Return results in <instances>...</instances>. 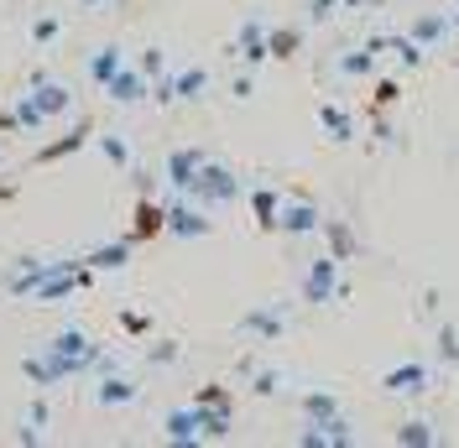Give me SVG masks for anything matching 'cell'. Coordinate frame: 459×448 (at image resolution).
<instances>
[{"label":"cell","mask_w":459,"mask_h":448,"mask_svg":"<svg viewBox=\"0 0 459 448\" xmlns=\"http://www.w3.org/2000/svg\"><path fill=\"white\" fill-rule=\"evenodd\" d=\"M204 162H209V157H204L199 146H178V151L168 157V183L178 188V194H188V188H194V177H199V168H204Z\"/></svg>","instance_id":"obj_6"},{"label":"cell","mask_w":459,"mask_h":448,"mask_svg":"<svg viewBox=\"0 0 459 448\" xmlns=\"http://www.w3.org/2000/svg\"><path fill=\"white\" fill-rule=\"evenodd\" d=\"M84 141H89V125H79V131H74L68 141H57V146H48V151H42V162H57V157H68V151H79Z\"/></svg>","instance_id":"obj_26"},{"label":"cell","mask_w":459,"mask_h":448,"mask_svg":"<svg viewBox=\"0 0 459 448\" xmlns=\"http://www.w3.org/2000/svg\"><path fill=\"white\" fill-rule=\"evenodd\" d=\"M438 355H444V360H459V334L449 329V323L438 329Z\"/></svg>","instance_id":"obj_29"},{"label":"cell","mask_w":459,"mask_h":448,"mask_svg":"<svg viewBox=\"0 0 459 448\" xmlns=\"http://www.w3.org/2000/svg\"><path fill=\"white\" fill-rule=\"evenodd\" d=\"M16 125H27V131H42V125H48V115L37 110V99H22V105H16Z\"/></svg>","instance_id":"obj_27"},{"label":"cell","mask_w":459,"mask_h":448,"mask_svg":"<svg viewBox=\"0 0 459 448\" xmlns=\"http://www.w3.org/2000/svg\"><path fill=\"white\" fill-rule=\"evenodd\" d=\"M407 37H412V42H418V47L429 53V47H438V42L449 37V16H438V11H423V16H418V22L407 27Z\"/></svg>","instance_id":"obj_11"},{"label":"cell","mask_w":459,"mask_h":448,"mask_svg":"<svg viewBox=\"0 0 459 448\" xmlns=\"http://www.w3.org/2000/svg\"><path fill=\"white\" fill-rule=\"evenodd\" d=\"M277 229H287V235H314V229H324V220H318V209L308 198H292V203H282V214H277Z\"/></svg>","instance_id":"obj_8"},{"label":"cell","mask_w":459,"mask_h":448,"mask_svg":"<svg viewBox=\"0 0 459 448\" xmlns=\"http://www.w3.org/2000/svg\"><path fill=\"white\" fill-rule=\"evenodd\" d=\"M105 94H110L115 105H142V99H146V73L120 63V68H115V79L105 84Z\"/></svg>","instance_id":"obj_7"},{"label":"cell","mask_w":459,"mask_h":448,"mask_svg":"<svg viewBox=\"0 0 459 448\" xmlns=\"http://www.w3.org/2000/svg\"><path fill=\"white\" fill-rule=\"evenodd\" d=\"M298 412H303L308 422H329V418H340V401H334L329 392H308L303 401H298Z\"/></svg>","instance_id":"obj_15"},{"label":"cell","mask_w":459,"mask_h":448,"mask_svg":"<svg viewBox=\"0 0 459 448\" xmlns=\"http://www.w3.org/2000/svg\"><path fill=\"white\" fill-rule=\"evenodd\" d=\"M429 386H433V365H423V360H407L381 375V392H392V396H423Z\"/></svg>","instance_id":"obj_3"},{"label":"cell","mask_w":459,"mask_h":448,"mask_svg":"<svg viewBox=\"0 0 459 448\" xmlns=\"http://www.w3.org/2000/svg\"><path fill=\"white\" fill-rule=\"evenodd\" d=\"M136 235H157V229H168V209H157V203H142L136 209Z\"/></svg>","instance_id":"obj_24"},{"label":"cell","mask_w":459,"mask_h":448,"mask_svg":"<svg viewBox=\"0 0 459 448\" xmlns=\"http://www.w3.org/2000/svg\"><path fill=\"white\" fill-rule=\"evenodd\" d=\"M392 99H397V84H392V79H386V84L376 89V105H392Z\"/></svg>","instance_id":"obj_31"},{"label":"cell","mask_w":459,"mask_h":448,"mask_svg":"<svg viewBox=\"0 0 459 448\" xmlns=\"http://www.w3.org/2000/svg\"><path fill=\"white\" fill-rule=\"evenodd\" d=\"M344 287H340V255H318L314 266L303 271V303H314V308H324V303H334Z\"/></svg>","instance_id":"obj_2"},{"label":"cell","mask_w":459,"mask_h":448,"mask_svg":"<svg viewBox=\"0 0 459 448\" xmlns=\"http://www.w3.org/2000/svg\"><path fill=\"white\" fill-rule=\"evenodd\" d=\"M324 235H329V246H334V255H340V261H350V255H355V229H350L344 220H329V224H324Z\"/></svg>","instance_id":"obj_19"},{"label":"cell","mask_w":459,"mask_h":448,"mask_svg":"<svg viewBox=\"0 0 459 448\" xmlns=\"http://www.w3.org/2000/svg\"><path fill=\"white\" fill-rule=\"evenodd\" d=\"M334 5H344V0H314V22H324V16H329Z\"/></svg>","instance_id":"obj_32"},{"label":"cell","mask_w":459,"mask_h":448,"mask_svg":"<svg viewBox=\"0 0 459 448\" xmlns=\"http://www.w3.org/2000/svg\"><path fill=\"white\" fill-rule=\"evenodd\" d=\"M204 89H209V73H204V68H183L178 79H168V84L157 89V99H162V105H172V99H199Z\"/></svg>","instance_id":"obj_10"},{"label":"cell","mask_w":459,"mask_h":448,"mask_svg":"<svg viewBox=\"0 0 459 448\" xmlns=\"http://www.w3.org/2000/svg\"><path fill=\"white\" fill-rule=\"evenodd\" d=\"M240 329H246V334H256V339H277L287 329V318H282V308H261V313H246V318H240Z\"/></svg>","instance_id":"obj_14"},{"label":"cell","mask_w":459,"mask_h":448,"mask_svg":"<svg viewBox=\"0 0 459 448\" xmlns=\"http://www.w3.org/2000/svg\"><path fill=\"white\" fill-rule=\"evenodd\" d=\"M120 63H126V57H120V47H100V53L89 57V79H94V84H110Z\"/></svg>","instance_id":"obj_18"},{"label":"cell","mask_w":459,"mask_h":448,"mask_svg":"<svg viewBox=\"0 0 459 448\" xmlns=\"http://www.w3.org/2000/svg\"><path fill=\"white\" fill-rule=\"evenodd\" d=\"M240 57H246V63H266V57H272V47H266V27H261L256 16L240 22Z\"/></svg>","instance_id":"obj_12"},{"label":"cell","mask_w":459,"mask_h":448,"mask_svg":"<svg viewBox=\"0 0 459 448\" xmlns=\"http://www.w3.org/2000/svg\"><path fill=\"white\" fill-rule=\"evenodd\" d=\"M74 5H89V11H94V5H110V0H74Z\"/></svg>","instance_id":"obj_33"},{"label":"cell","mask_w":459,"mask_h":448,"mask_svg":"<svg viewBox=\"0 0 459 448\" xmlns=\"http://www.w3.org/2000/svg\"><path fill=\"white\" fill-rule=\"evenodd\" d=\"M318 125L329 131V141H350L355 136V120H350L340 105H318Z\"/></svg>","instance_id":"obj_16"},{"label":"cell","mask_w":459,"mask_h":448,"mask_svg":"<svg viewBox=\"0 0 459 448\" xmlns=\"http://www.w3.org/2000/svg\"><path fill=\"white\" fill-rule=\"evenodd\" d=\"M126 261H131V246H100V251L89 255V266H94V271H120Z\"/></svg>","instance_id":"obj_20"},{"label":"cell","mask_w":459,"mask_h":448,"mask_svg":"<svg viewBox=\"0 0 459 448\" xmlns=\"http://www.w3.org/2000/svg\"><path fill=\"white\" fill-rule=\"evenodd\" d=\"M303 42V31H292V27H277V31H266V47H272V57H292V47Z\"/></svg>","instance_id":"obj_23"},{"label":"cell","mask_w":459,"mask_h":448,"mask_svg":"<svg viewBox=\"0 0 459 448\" xmlns=\"http://www.w3.org/2000/svg\"><path fill=\"white\" fill-rule=\"evenodd\" d=\"M397 444H402V448H429V444H433V427H429L423 418L402 422V427H397Z\"/></svg>","instance_id":"obj_21"},{"label":"cell","mask_w":459,"mask_h":448,"mask_svg":"<svg viewBox=\"0 0 459 448\" xmlns=\"http://www.w3.org/2000/svg\"><path fill=\"white\" fill-rule=\"evenodd\" d=\"M298 444L303 448H344V444H355V433H350L344 418H329V422H308V427L298 433Z\"/></svg>","instance_id":"obj_5"},{"label":"cell","mask_w":459,"mask_h":448,"mask_svg":"<svg viewBox=\"0 0 459 448\" xmlns=\"http://www.w3.org/2000/svg\"><path fill=\"white\" fill-rule=\"evenodd\" d=\"M188 198L204 203V209H220V203H230V198H240V177H235L230 168H220V162H204L199 177H194V188H188Z\"/></svg>","instance_id":"obj_1"},{"label":"cell","mask_w":459,"mask_h":448,"mask_svg":"<svg viewBox=\"0 0 459 448\" xmlns=\"http://www.w3.org/2000/svg\"><path fill=\"white\" fill-rule=\"evenodd\" d=\"M376 68V53L371 47H360V53H344L340 57V73H350V79H360V73H371Z\"/></svg>","instance_id":"obj_25"},{"label":"cell","mask_w":459,"mask_h":448,"mask_svg":"<svg viewBox=\"0 0 459 448\" xmlns=\"http://www.w3.org/2000/svg\"><path fill=\"white\" fill-rule=\"evenodd\" d=\"M251 209H256V224H261V229H277V214H282V198L272 194V188H256V194H251Z\"/></svg>","instance_id":"obj_17"},{"label":"cell","mask_w":459,"mask_h":448,"mask_svg":"<svg viewBox=\"0 0 459 448\" xmlns=\"http://www.w3.org/2000/svg\"><path fill=\"white\" fill-rule=\"evenodd\" d=\"M100 151L110 157L115 168H131V146H126L120 136H100Z\"/></svg>","instance_id":"obj_28"},{"label":"cell","mask_w":459,"mask_h":448,"mask_svg":"<svg viewBox=\"0 0 459 448\" xmlns=\"http://www.w3.org/2000/svg\"><path fill=\"white\" fill-rule=\"evenodd\" d=\"M168 229L183 235V240H199V235L214 229V220L204 214V203H168Z\"/></svg>","instance_id":"obj_4"},{"label":"cell","mask_w":459,"mask_h":448,"mask_svg":"<svg viewBox=\"0 0 459 448\" xmlns=\"http://www.w3.org/2000/svg\"><path fill=\"white\" fill-rule=\"evenodd\" d=\"M31 89H37L31 99H37V110L42 115H63L68 105H74V94H68L63 84H53V79H31Z\"/></svg>","instance_id":"obj_13"},{"label":"cell","mask_w":459,"mask_h":448,"mask_svg":"<svg viewBox=\"0 0 459 448\" xmlns=\"http://www.w3.org/2000/svg\"><path fill=\"white\" fill-rule=\"evenodd\" d=\"M455 16H459V5H455Z\"/></svg>","instance_id":"obj_34"},{"label":"cell","mask_w":459,"mask_h":448,"mask_svg":"<svg viewBox=\"0 0 459 448\" xmlns=\"http://www.w3.org/2000/svg\"><path fill=\"white\" fill-rule=\"evenodd\" d=\"M100 401H105V407H126V401H136V386L120 381V375H110V381L100 386Z\"/></svg>","instance_id":"obj_22"},{"label":"cell","mask_w":459,"mask_h":448,"mask_svg":"<svg viewBox=\"0 0 459 448\" xmlns=\"http://www.w3.org/2000/svg\"><path fill=\"white\" fill-rule=\"evenodd\" d=\"M162 433H168V444H199L204 438V412L199 407H178V412H168Z\"/></svg>","instance_id":"obj_9"},{"label":"cell","mask_w":459,"mask_h":448,"mask_svg":"<svg viewBox=\"0 0 459 448\" xmlns=\"http://www.w3.org/2000/svg\"><path fill=\"white\" fill-rule=\"evenodd\" d=\"M162 68H168V57H162V47H146V57H142V73H146V79H157Z\"/></svg>","instance_id":"obj_30"}]
</instances>
